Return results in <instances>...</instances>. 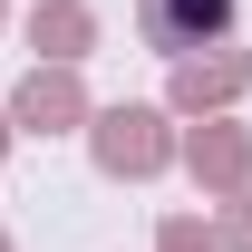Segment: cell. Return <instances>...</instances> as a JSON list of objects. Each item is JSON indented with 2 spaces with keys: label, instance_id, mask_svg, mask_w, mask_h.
<instances>
[{
  "label": "cell",
  "instance_id": "6da1fadb",
  "mask_svg": "<svg viewBox=\"0 0 252 252\" xmlns=\"http://www.w3.org/2000/svg\"><path fill=\"white\" fill-rule=\"evenodd\" d=\"M146 30H156V49H204V39L233 30V0H146Z\"/></svg>",
  "mask_w": 252,
  "mask_h": 252
}]
</instances>
